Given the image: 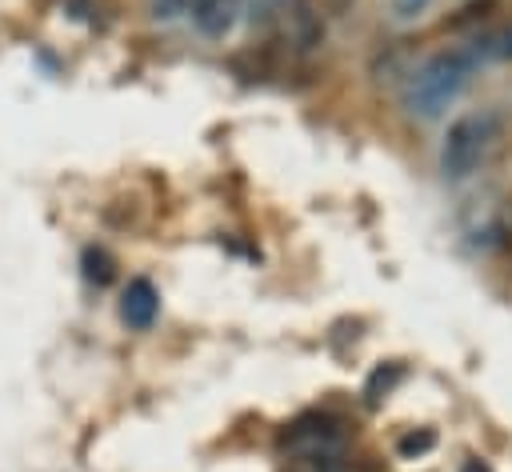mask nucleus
Masks as SVG:
<instances>
[{
	"label": "nucleus",
	"instance_id": "11",
	"mask_svg": "<svg viewBox=\"0 0 512 472\" xmlns=\"http://www.w3.org/2000/svg\"><path fill=\"white\" fill-rule=\"evenodd\" d=\"M388 4H392V16L396 20H416V16H424V8L432 0H388Z\"/></svg>",
	"mask_w": 512,
	"mask_h": 472
},
{
	"label": "nucleus",
	"instance_id": "4",
	"mask_svg": "<svg viewBox=\"0 0 512 472\" xmlns=\"http://www.w3.org/2000/svg\"><path fill=\"white\" fill-rule=\"evenodd\" d=\"M156 312H160V292L152 288V280H144V276L128 280V288H124V296H120V320H124L128 328L144 332V328L156 324Z\"/></svg>",
	"mask_w": 512,
	"mask_h": 472
},
{
	"label": "nucleus",
	"instance_id": "10",
	"mask_svg": "<svg viewBox=\"0 0 512 472\" xmlns=\"http://www.w3.org/2000/svg\"><path fill=\"white\" fill-rule=\"evenodd\" d=\"M192 8V0H152V16L156 20H176Z\"/></svg>",
	"mask_w": 512,
	"mask_h": 472
},
{
	"label": "nucleus",
	"instance_id": "5",
	"mask_svg": "<svg viewBox=\"0 0 512 472\" xmlns=\"http://www.w3.org/2000/svg\"><path fill=\"white\" fill-rule=\"evenodd\" d=\"M188 16H192V24H196L200 36H208V40H224V36L236 28L240 0H192Z\"/></svg>",
	"mask_w": 512,
	"mask_h": 472
},
{
	"label": "nucleus",
	"instance_id": "8",
	"mask_svg": "<svg viewBox=\"0 0 512 472\" xmlns=\"http://www.w3.org/2000/svg\"><path fill=\"white\" fill-rule=\"evenodd\" d=\"M400 376H404V368H400V364H384V368H376V372L368 376V384H364L368 404L376 408V404H380V396H384V392H388V388H392Z\"/></svg>",
	"mask_w": 512,
	"mask_h": 472
},
{
	"label": "nucleus",
	"instance_id": "1",
	"mask_svg": "<svg viewBox=\"0 0 512 472\" xmlns=\"http://www.w3.org/2000/svg\"><path fill=\"white\" fill-rule=\"evenodd\" d=\"M476 76V60L468 56V48H452V52H436L428 56L420 68L408 72L404 84V104L412 116L420 120H436Z\"/></svg>",
	"mask_w": 512,
	"mask_h": 472
},
{
	"label": "nucleus",
	"instance_id": "12",
	"mask_svg": "<svg viewBox=\"0 0 512 472\" xmlns=\"http://www.w3.org/2000/svg\"><path fill=\"white\" fill-rule=\"evenodd\" d=\"M64 8H68L76 20H84V16L92 12V0H64Z\"/></svg>",
	"mask_w": 512,
	"mask_h": 472
},
{
	"label": "nucleus",
	"instance_id": "3",
	"mask_svg": "<svg viewBox=\"0 0 512 472\" xmlns=\"http://www.w3.org/2000/svg\"><path fill=\"white\" fill-rule=\"evenodd\" d=\"M280 444H284L292 456H300L304 464H312V460H324V456H340V448H344V428H340V420H332L328 412H304L300 420L288 424V432L280 436Z\"/></svg>",
	"mask_w": 512,
	"mask_h": 472
},
{
	"label": "nucleus",
	"instance_id": "6",
	"mask_svg": "<svg viewBox=\"0 0 512 472\" xmlns=\"http://www.w3.org/2000/svg\"><path fill=\"white\" fill-rule=\"evenodd\" d=\"M468 56L476 60V68L480 64H504V60H512V24H500V28L480 32L468 44Z\"/></svg>",
	"mask_w": 512,
	"mask_h": 472
},
{
	"label": "nucleus",
	"instance_id": "9",
	"mask_svg": "<svg viewBox=\"0 0 512 472\" xmlns=\"http://www.w3.org/2000/svg\"><path fill=\"white\" fill-rule=\"evenodd\" d=\"M436 448V432L432 428H416V432H404L400 440H396V452L404 456V460H416V456H424V452H432Z\"/></svg>",
	"mask_w": 512,
	"mask_h": 472
},
{
	"label": "nucleus",
	"instance_id": "13",
	"mask_svg": "<svg viewBox=\"0 0 512 472\" xmlns=\"http://www.w3.org/2000/svg\"><path fill=\"white\" fill-rule=\"evenodd\" d=\"M460 472H492V468H488L484 460H476V456H472V460H464V464H460Z\"/></svg>",
	"mask_w": 512,
	"mask_h": 472
},
{
	"label": "nucleus",
	"instance_id": "2",
	"mask_svg": "<svg viewBox=\"0 0 512 472\" xmlns=\"http://www.w3.org/2000/svg\"><path fill=\"white\" fill-rule=\"evenodd\" d=\"M496 136H500V116H492V112H468V116L452 120L448 132H444V144H440V168H444V176L448 180L472 176L488 160Z\"/></svg>",
	"mask_w": 512,
	"mask_h": 472
},
{
	"label": "nucleus",
	"instance_id": "7",
	"mask_svg": "<svg viewBox=\"0 0 512 472\" xmlns=\"http://www.w3.org/2000/svg\"><path fill=\"white\" fill-rule=\"evenodd\" d=\"M80 272H84V280H88V284L104 288V284H112V276H116V260H112L104 248L88 244V248L80 252Z\"/></svg>",
	"mask_w": 512,
	"mask_h": 472
}]
</instances>
